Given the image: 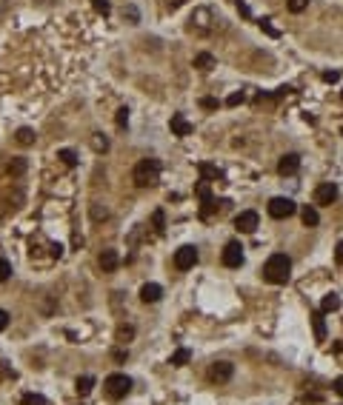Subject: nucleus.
<instances>
[{
	"mask_svg": "<svg viewBox=\"0 0 343 405\" xmlns=\"http://www.w3.org/2000/svg\"><path fill=\"white\" fill-rule=\"evenodd\" d=\"M131 180H135V186L138 188H149L154 186V183L161 180V160H140L138 166H135V171H131Z\"/></svg>",
	"mask_w": 343,
	"mask_h": 405,
	"instance_id": "nucleus-2",
	"label": "nucleus"
},
{
	"mask_svg": "<svg viewBox=\"0 0 343 405\" xmlns=\"http://www.w3.org/2000/svg\"><path fill=\"white\" fill-rule=\"evenodd\" d=\"M74 388H77V394H81V397H86V394H92V388H95V377H77V385H74Z\"/></svg>",
	"mask_w": 343,
	"mask_h": 405,
	"instance_id": "nucleus-19",
	"label": "nucleus"
},
{
	"mask_svg": "<svg viewBox=\"0 0 343 405\" xmlns=\"http://www.w3.org/2000/svg\"><path fill=\"white\" fill-rule=\"evenodd\" d=\"M340 308V297L337 294H326L323 297V303H321V311L323 314H332V311H337Z\"/></svg>",
	"mask_w": 343,
	"mask_h": 405,
	"instance_id": "nucleus-18",
	"label": "nucleus"
},
{
	"mask_svg": "<svg viewBox=\"0 0 343 405\" xmlns=\"http://www.w3.org/2000/svg\"><path fill=\"white\" fill-rule=\"evenodd\" d=\"M306 6H309V0H286V9H289V12H295V15H300Z\"/></svg>",
	"mask_w": 343,
	"mask_h": 405,
	"instance_id": "nucleus-26",
	"label": "nucleus"
},
{
	"mask_svg": "<svg viewBox=\"0 0 343 405\" xmlns=\"http://www.w3.org/2000/svg\"><path fill=\"white\" fill-rule=\"evenodd\" d=\"M337 263H343V243H337Z\"/></svg>",
	"mask_w": 343,
	"mask_h": 405,
	"instance_id": "nucleus-43",
	"label": "nucleus"
},
{
	"mask_svg": "<svg viewBox=\"0 0 343 405\" xmlns=\"http://www.w3.org/2000/svg\"><path fill=\"white\" fill-rule=\"evenodd\" d=\"M257 223H260L257 211H241V214L234 217V228H238L241 234H255Z\"/></svg>",
	"mask_w": 343,
	"mask_h": 405,
	"instance_id": "nucleus-7",
	"label": "nucleus"
},
{
	"mask_svg": "<svg viewBox=\"0 0 343 405\" xmlns=\"http://www.w3.org/2000/svg\"><path fill=\"white\" fill-rule=\"evenodd\" d=\"M232 374H234V365L232 362H226V360H220V362H212V368H209V380L212 383H229L232 380Z\"/></svg>",
	"mask_w": 343,
	"mask_h": 405,
	"instance_id": "nucleus-8",
	"label": "nucleus"
},
{
	"mask_svg": "<svg viewBox=\"0 0 343 405\" xmlns=\"http://www.w3.org/2000/svg\"><path fill=\"white\" fill-rule=\"evenodd\" d=\"M215 66H218V60H215V54H209V51H200L195 57V69L197 72H212Z\"/></svg>",
	"mask_w": 343,
	"mask_h": 405,
	"instance_id": "nucleus-15",
	"label": "nucleus"
},
{
	"mask_svg": "<svg viewBox=\"0 0 343 405\" xmlns=\"http://www.w3.org/2000/svg\"><path fill=\"white\" fill-rule=\"evenodd\" d=\"M300 217H303V225H309V228H314V225L321 223V214H318V209H312V206H306V209L300 211Z\"/></svg>",
	"mask_w": 343,
	"mask_h": 405,
	"instance_id": "nucleus-17",
	"label": "nucleus"
},
{
	"mask_svg": "<svg viewBox=\"0 0 343 405\" xmlns=\"http://www.w3.org/2000/svg\"><path fill=\"white\" fill-rule=\"evenodd\" d=\"M335 391H337V397H343V377H337V380H335Z\"/></svg>",
	"mask_w": 343,
	"mask_h": 405,
	"instance_id": "nucleus-41",
	"label": "nucleus"
},
{
	"mask_svg": "<svg viewBox=\"0 0 343 405\" xmlns=\"http://www.w3.org/2000/svg\"><path fill=\"white\" fill-rule=\"evenodd\" d=\"M337 200V186L335 183H321V186L314 188V202L318 206H332Z\"/></svg>",
	"mask_w": 343,
	"mask_h": 405,
	"instance_id": "nucleus-9",
	"label": "nucleus"
},
{
	"mask_svg": "<svg viewBox=\"0 0 343 405\" xmlns=\"http://www.w3.org/2000/svg\"><path fill=\"white\" fill-rule=\"evenodd\" d=\"M100 271H106V274H112L117 268V263H120V257H117V251L115 248H103V254H100Z\"/></svg>",
	"mask_w": 343,
	"mask_h": 405,
	"instance_id": "nucleus-12",
	"label": "nucleus"
},
{
	"mask_svg": "<svg viewBox=\"0 0 343 405\" xmlns=\"http://www.w3.org/2000/svg\"><path fill=\"white\" fill-rule=\"evenodd\" d=\"M123 17H129V23H138L140 20V15H138V9H135V6H126L123 9Z\"/></svg>",
	"mask_w": 343,
	"mask_h": 405,
	"instance_id": "nucleus-34",
	"label": "nucleus"
},
{
	"mask_svg": "<svg viewBox=\"0 0 343 405\" xmlns=\"http://www.w3.org/2000/svg\"><path fill=\"white\" fill-rule=\"evenodd\" d=\"M35 137H37V134H35L32 129H26V126H23V129H17V134H15V140H17L20 146H32V143H35Z\"/></svg>",
	"mask_w": 343,
	"mask_h": 405,
	"instance_id": "nucleus-20",
	"label": "nucleus"
},
{
	"mask_svg": "<svg viewBox=\"0 0 343 405\" xmlns=\"http://www.w3.org/2000/svg\"><path fill=\"white\" fill-rule=\"evenodd\" d=\"M200 106H203V109H218L220 103L215 100V97H203V100H200Z\"/></svg>",
	"mask_w": 343,
	"mask_h": 405,
	"instance_id": "nucleus-38",
	"label": "nucleus"
},
{
	"mask_svg": "<svg viewBox=\"0 0 343 405\" xmlns=\"http://www.w3.org/2000/svg\"><path fill=\"white\" fill-rule=\"evenodd\" d=\"M218 20H220V15H215V9L200 6L189 17V32H195V35H212L218 29Z\"/></svg>",
	"mask_w": 343,
	"mask_h": 405,
	"instance_id": "nucleus-3",
	"label": "nucleus"
},
{
	"mask_svg": "<svg viewBox=\"0 0 343 405\" xmlns=\"http://www.w3.org/2000/svg\"><path fill=\"white\" fill-rule=\"evenodd\" d=\"M289 274H292V260L286 254H272L269 260L263 263V280L266 282L280 285V282L289 280Z\"/></svg>",
	"mask_w": 343,
	"mask_h": 405,
	"instance_id": "nucleus-1",
	"label": "nucleus"
},
{
	"mask_svg": "<svg viewBox=\"0 0 343 405\" xmlns=\"http://www.w3.org/2000/svg\"><path fill=\"white\" fill-rule=\"evenodd\" d=\"M260 29L266 32V35H272V37H278V29H275V26H272L269 20H260Z\"/></svg>",
	"mask_w": 343,
	"mask_h": 405,
	"instance_id": "nucleus-37",
	"label": "nucleus"
},
{
	"mask_svg": "<svg viewBox=\"0 0 343 405\" xmlns=\"http://www.w3.org/2000/svg\"><path fill=\"white\" fill-rule=\"evenodd\" d=\"M92 217H95V220H100V217L106 220V217H109V211H106V209H100V206L95 202V206H92Z\"/></svg>",
	"mask_w": 343,
	"mask_h": 405,
	"instance_id": "nucleus-36",
	"label": "nucleus"
},
{
	"mask_svg": "<svg viewBox=\"0 0 343 405\" xmlns=\"http://www.w3.org/2000/svg\"><path fill=\"white\" fill-rule=\"evenodd\" d=\"M195 263H197V248L195 246H183V248L175 251V268L177 271H189Z\"/></svg>",
	"mask_w": 343,
	"mask_h": 405,
	"instance_id": "nucleus-6",
	"label": "nucleus"
},
{
	"mask_svg": "<svg viewBox=\"0 0 343 405\" xmlns=\"http://www.w3.org/2000/svg\"><path fill=\"white\" fill-rule=\"evenodd\" d=\"M298 168H300V154H283L280 157V163H278V171L283 174V177H292V174H298Z\"/></svg>",
	"mask_w": 343,
	"mask_h": 405,
	"instance_id": "nucleus-11",
	"label": "nucleus"
},
{
	"mask_svg": "<svg viewBox=\"0 0 343 405\" xmlns=\"http://www.w3.org/2000/svg\"><path fill=\"white\" fill-rule=\"evenodd\" d=\"M243 263V246L241 243H229L226 248H223V266L226 268H241Z\"/></svg>",
	"mask_w": 343,
	"mask_h": 405,
	"instance_id": "nucleus-10",
	"label": "nucleus"
},
{
	"mask_svg": "<svg viewBox=\"0 0 343 405\" xmlns=\"http://www.w3.org/2000/svg\"><path fill=\"white\" fill-rule=\"evenodd\" d=\"M266 211H269L272 220H286V217H292L295 211H298V202L289 200V197H272L269 206H266Z\"/></svg>",
	"mask_w": 343,
	"mask_h": 405,
	"instance_id": "nucleus-5",
	"label": "nucleus"
},
{
	"mask_svg": "<svg viewBox=\"0 0 343 405\" xmlns=\"http://www.w3.org/2000/svg\"><path fill=\"white\" fill-rule=\"evenodd\" d=\"M195 191H197V197H200L203 202H209V200H212V191H209V183H206V180H200V183H197V188H195Z\"/></svg>",
	"mask_w": 343,
	"mask_h": 405,
	"instance_id": "nucleus-25",
	"label": "nucleus"
},
{
	"mask_svg": "<svg viewBox=\"0 0 343 405\" xmlns=\"http://www.w3.org/2000/svg\"><path fill=\"white\" fill-rule=\"evenodd\" d=\"M312 323H314V337H318V340H326V326H323V314H314L312 317Z\"/></svg>",
	"mask_w": 343,
	"mask_h": 405,
	"instance_id": "nucleus-23",
	"label": "nucleus"
},
{
	"mask_svg": "<svg viewBox=\"0 0 343 405\" xmlns=\"http://www.w3.org/2000/svg\"><path fill=\"white\" fill-rule=\"evenodd\" d=\"M23 405H46V397H40V394H23Z\"/></svg>",
	"mask_w": 343,
	"mask_h": 405,
	"instance_id": "nucleus-30",
	"label": "nucleus"
},
{
	"mask_svg": "<svg viewBox=\"0 0 343 405\" xmlns=\"http://www.w3.org/2000/svg\"><path fill=\"white\" fill-rule=\"evenodd\" d=\"M92 149H95L97 154H103L109 149V137H106V134H92Z\"/></svg>",
	"mask_w": 343,
	"mask_h": 405,
	"instance_id": "nucleus-21",
	"label": "nucleus"
},
{
	"mask_svg": "<svg viewBox=\"0 0 343 405\" xmlns=\"http://www.w3.org/2000/svg\"><path fill=\"white\" fill-rule=\"evenodd\" d=\"M23 171H26V160L23 157H15L12 163H9V174H12V177H20Z\"/></svg>",
	"mask_w": 343,
	"mask_h": 405,
	"instance_id": "nucleus-24",
	"label": "nucleus"
},
{
	"mask_svg": "<svg viewBox=\"0 0 343 405\" xmlns=\"http://www.w3.org/2000/svg\"><path fill=\"white\" fill-rule=\"evenodd\" d=\"M323 80H326V83H337L340 74H337V72H323Z\"/></svg>",
	"mask_w": 343,
	"mask_h": 405,
	"instance_id": "nucleus-39",
	"label": "nucleus"
},
{
	"mask_svg": "<svg viewBox=\"0 0 343 405\" xmlns=\"http://www.w3.org/2000/svg\"><path fill=\"white\" fill-rule=\"evenodd\" d=\"M161 297H163V288L157 282H146V285L140 288V300H143V303H157Z\"/></svg>",
	"mask_w": 343,
	"mask_h": 405,
	"instance_id": "nucleus-14",
	"label": "nucleus"
},
{
	"mask_svg": "<svg viewBox=\"0 0 343 405\" xmlns=\"http://www.w3.org/2000/svg\"><path fill=\"white\" fill-rule=\"evenodd\" d=\"M183 3H186V0H166L169 9H177V6H183Z\"/></svg>",
	"mask_w": 343,
	"mask_h": 405,
	"instance_id": "nucleus-42",
	"label": "nucleus"
},
{
	"mask_svg": "<svg viewBox=\"0 0 343 405\" xmlns=\"http://www.w3.org/2000/svg\"><path fill=\"white\" fill-rule=\"evenodd\" d=\"M340 97H343V92H340Z\"/></svg>",
	"mask_w": 343,
	"mask_h": 405,
	"instance_id": "nucleus-45",
	"label": "nucleus"
},
{
	"mask_svg": "<svg viewBox=\"0 0 343 405\" xmlns=\"http://www.w3.org/2000/svg\"><path fill=\"white\" fill-rule=\"evenodd\" d=\"M163 220H166V217H163V211L157 209V211H154V232H157V234H163Z\"/></svg>",
	"mask_w": 343,
	"mask_h": 405,
	"instance_id": "nucleus-35",
	"label": "nucleus"
},
{
	"mask_svg": "<svg viewBox=\"0 0 343 405\" xmlns=\"http://www.w3.org/2000/svg\"><path fill=\"white\" fill-rule=\"evenodd\" d=\"M58 157L63 160V163H66L69 168H74V166H77V154H74V152H69V149H63V152H60Z\"/></svg>",
	"mask_w": 343,
	"mask_h": 405,
	"instance_id": "nucleus-27",
	"label": "nucleus"
},
{
	"mask_svg": "<svg viewBox=\"0 0 343 405\" xmlns=\"http://www.w3.org/2000/svg\"><path fill=\"white\" fill-rule=\"evenodd\" d=\"M9 277H12V266H9V260H0V282H6Z\"/></svg>",
	"mask_w": 343,
	"mask_h": 405,
	"instance_id": "nucleus-32",
	"label": "nucleus"
},
{
	"mask_svg": "<svg viewBox=\"0 0 343 405\" xmlns=\"http://www.w3.org/2000/svg\"><path fill=\"white\" fill-rule=\"evenodd\" d=\"M115 123H117V129H126V123H129V109H117V114H115Z\"/></svg>",
	"mask_w": 343,
	"mask_h": 405,
	"instance_id": "nucleus-31",
	"label": "nucleus"
},
{
	"mask_svg": "<svg viewBox=\"0 0 343 405\" xmlns=\"http://www.w3.org/2000/svg\"><path fill=\"white\" fill-rule=\"evenodd\" d=\"M243 100H246V97H243V92H234V94H229V97H226V106H241Z\"/></svg>",
	"mask_w": 343,
	"mask_h": 405,
	"instance_id": "nucleus-33",
	"label": "nucleus"
},
{
	"mask_svg": "<svg viewBox=\"0 0 343 405\" xmlns=\"http://www.w3.org/2000/svg\"><path fill=\"white\" fill-rule=\"evenodd\" d=\"M197 171H200V177H203L206 183L220 180V177H223V171H220L218 166H212V163H200V166H197Z\"/></svg>",
	"mask_w": 343,
	"mask_h": 405,
	"instance_id": "nucleus-16",
	"label": "nucleus"
},
{
	"mask_svg": "<svg viewBox=\"0 0 343 405\" xmlns=\"http://www.w3.org/2000/svg\"><path fill=\"white\" fill-rule=\"evenodd\" d=\"M172 134H177V137H189V134H192V123L183 114H172Z\"/></svg>",
	"mask_w": 343,
	"mask_h": 405,
	"instance_id": "nucleus-13",
	"label": "nucleus"
},
{
	"mask_svg": "<svg viewBox=\"0 0 343 405\" xmlns=\"http://www.w3.org/2000/svg\"><path fill=\"white\" fill-rule=\"evenodd\" d=\"M6 6H9V0H0V15L6 12Z\"/></svg>",
	"mask_w": 343,
	"mask_h": 405,
	"instance_id": "nucleus-44",
	"label": "nucleus"
},
{
	"mask_svg": "<svg viewBox=\"0 0 343 405\" xmlns=\"http://www.w3.org/2000/svg\"><path fill=\"white\" fill-rule=\"evenodd\" d=\"M92 6H95V12H97V15H103V17L112 12V3H109V0H92Z\"/></svg>",
	"mask_w": 343,
	"mask_h": 405,
	"instance_id": "nucleus-29",
	"label": "nucleus"
},
{
	"mask_svg": "<svg viewBox=\"0 0 343 405\" xmlns=\"http://www.w3.org/2000/svg\"><path fill=\"white\" fill-rule=\"evenodd\" d=\"M103 391H106V397L109 399H123L126 394L131 391V380L126 374H109L106 377V383H103Z\"/></svg>",
	"mask_w": 343,
	"mask_h": 405,
	"instance_id": "nucleus-4",
	"label": "nucleus"
},
{
	"mask_svg": "<svg viewBox=\"0 0 343 405\" xmlns=\"http://www.w3.org/2000/svg\"><path fill=\"white\" fill-rule=\"evenodd\" d=\"M6 326H9V314L0 308V331H6Z\"/></svg>",
	"mask_w": 343,
	"mask_h": 405,
	"instance_id": "nucleus-40",
	"label": "nucleus"
},
{
	"mask_svg": "<svg viewBox=\"0 0 343 405\" xmlns=\"http://www.w3.org/2000/svg\"><path fill=\"white\" fill-rule=\"evenodd\" d=\"M192 360V351L189 348H177L175 354H172V365H186Z\"/></svg>",
	"mask_w": 343,
	"mask_h": 405,
	"instance_id": "nucleus-22",
	"label": "nucleus"
},
{
	"mask_svg": "<svg viewBox=\"0 0 343 405\" xmlns=\"http://www.w3.org/2000/svg\"><path fill=\"white\" fill-rule=\"evenodd\" d=\"M131 337H135V326H120L117 328V340L120 342H129Z\"/></svg>",
	"mask_w": 343,
	"mask_h": 405,
	"instance_id": "nucleus-28",
	"label": "nucleus"
}]
</instances>
